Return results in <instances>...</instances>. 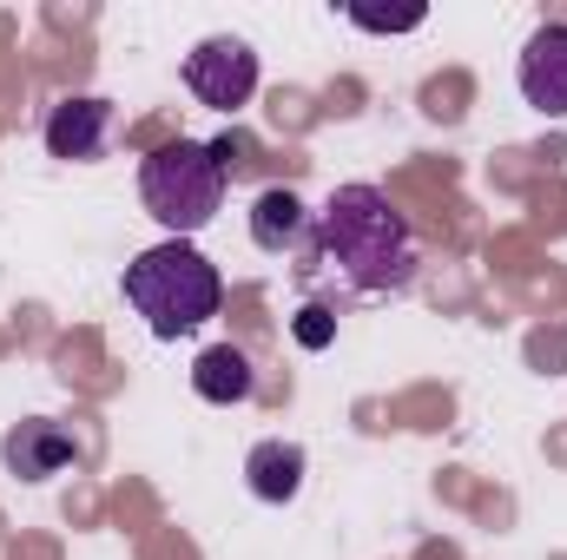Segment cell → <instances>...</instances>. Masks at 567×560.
I'll list each match as a JSON object with an SVG mask.
<instances>
[{
  "instance_id": "obj_1",
  "label": "cell",
  "mask_w": 567,
  "mask_h": 560,
  "mask_svg": "<svg viewBox=\"0 0 567 560\" xmlns=\"http://www.w3.org/2000/svg\"><path fill=\"white\" fill-rule=\"evenodd\" d=\"M310 251L357 297H390L416 278V231L377 185H337L310 225Z\"/></svg>"
},
{
  "instance_id": "obj_2",
  "label": "cell",
  "mask_w": 567,
  "mask_h": 560,
  "mask_svg": "<svg viewBox=\"0 0 567 560\" xmlns=\"http://www.w3.org/2000/svg\"><path fill=\"white\" fill-rule=\"evenodd\" d=\"M126 303L145 317V330L158 343H178V336H192L198 323L218 317L225 278L192 238H165V245H152L126 265Z\"/></svg>"
},
{
  "instance_id": "obj_3",
  "label": "cell",
  "mask_w": 567,
  "mask_h": 560,
  "mask_svg": "<svg viewBox=\"0 0 567 560\" xmlns=\"http://www.w3.org/2000/svg\"><path fill=\"white\" fill-rule=\"evenodd\" d=\"M225 158H218V145L205 139H172L158 145L152 158L140 165V198L145 211L172 231V238H192V231H205L212 218H218V205H225Z\"/></svg>"
},
{
  "instance_id": "obj_4",
  "label": "cell",
  "mask_w": 567,
  "mask_h": 560,
  "mask_svg": "<svg viewBox=\"0 0 567 560\" xmlns=\"http://www.w3.org/2000/svg\"><path fill=\"white\" fill-rule=\"evenodd\" d=\"M185 86H192V100L212 106V113L251 106V93H258V53H251V40H238V33L198 40V46L185 53Z\"/></svg>"
},
{
  "instance_id": "obj_5",
  "label": "cell",
  "mask_w": 567,
  "mask_h": 560,
  "mask_svg": "<svg viewBox=\"0 0 567 560\" xmlns=\"http://www.w3.org/2000/svg\"><path fill=\"white\" fill-rule=\"evenodd\" d=\"M515 86H522V100L542 120H567V20H542L528 33L522 66H515Z\"/></svg>"
},
{
  "instance_id": "obj_6",
  "label": "cell",
  "mask_w": 567,
  "mask_h": 560,
  "mask_svg": "<svg viewBox=\"0 0 567 560\" xmlns=\"http://www.w3.org/2000/svg\"><path fill=\"white\" fill-rule=\"evenodd\" d=\"M0 462H7V475H20V481H53L66 462H80V442H73V428H60V422L27 416V422L7 428Z\"/></svg>"
},
{
  "instance_id": "obj_7",
  "label": "cell",
  "mask_w": 567,
  "mask_h": 560,
  "mask_svg": "<svg viewBox=\"0 0 567 560\" xmlns=\"http://www.w3.org/2000/svg\"><path fill=\"white\" fill-rule=\"evenodd\" d=\"M106 133H113V106H106V100H93V93L60 100V106L47 113V152H53V158L86 165V158H100V152H106Z\"/></svg>"
},
{
  "instance_id": "obj_8",
  "label": "cell",
  "mask_w": 567,
  "mask_h": 560,
  "mask_svg": "<svg viewBox=\"0 0 567 560\" xmlns=\"http://www.w3.org/2000/svg\"><path fill=\"white\" fill-rule=\"evenodd\" d=\"M310 225H317V211H303V198H297L290 185L258 191V205H251V245L271 251V258L303 251V245H310Z\"/></svg>"
},
{
  "instance_id": "obj_9",
  "label": "cell",
  "mask_w": 567,
  "mask_h": 560,
  "mask_svg": "<svg viewBox=\"0 0 567 560\" xmlns=\"http://www.w3.org/2000/svg\"><path fill=\"white\" fill-rule=\"evenodd\" d=\"M192 390H198L205 403H218V409H238V403L258 396V370H251V356H245L238 343H212V350H198V363H192Z\"/></svg>"
},
{
  "instance_id": "obj_10",
  "label": "cell",
  "mask_w": 567,
  "mask_h": 560,
  "mask_svg": "<svg viewBox=\"0 0 567 560\" xmlns=\"http://www.w3.org/2000/svg\"><path fill=\"white\" fill-rule=\"evenodd\" d=\"M303 448L297 442H284V435H271V442H258L251 455H245V481H251V495L258 501H271V508H284V501H297L303 495Z\"/></svg>"
},
{
  "instance_id": "obj_11",
  "label": "cell",
  "mask_w": 567,
  "mask_h": 560,
  "mask_svg": "<svg viewBox=\"0 0 567 560\" xmlns=\"http://www.w3.org/2000/svg\"><path fill=\"white\" fill-rule=\"evenodd\" d=\"M350 13V27H363V33H416L429 20V7H403V13H383V7H343Z\"/></svg>"
},
{
  "instance_id": "obj_12",
  "label": "cell",
  "mask_w": 567,
  "mask_h": 560,
  "mask_svg": "<svg viewBox=\"0 0 567 560\" xmlns=\"http://www.w3.org/2000/svg\"><path fill=\"white\" fill-rule=\"evenodd\" d=\"M290 330H297V343H303V350H330V343H337V317H330L323 303H303Z\"/></svg>"
}]
</instances>
